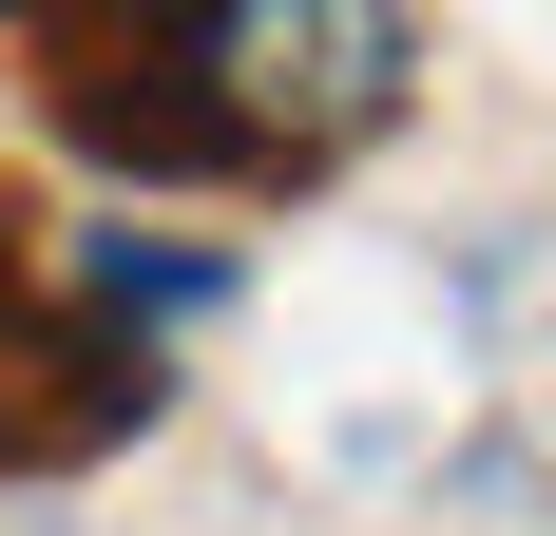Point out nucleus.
I'll list each match as a JSON object with an SVG mask.
<instances>
[{
	"instance_id": "1",
	"label": "nucleus",
	"mask_w": 556,
	"mask_h": 536,
	"mask_svg": "<svg viewBox=\"0 0 556 536\" xmlns=\"http://www.w3.org/2000/svg\"><path fill=\"white\" fill-rule=\"evenodd\" d=\"M403 77H422V20L384 0H192V20H77L58 135L135 192H269V173L365 154Z\"/></svg>"
},
{
	"instance_id": "3",
	"label": "nucleus",
	"mask_w": 556,
	"mask_h": 536,
	"mask_svg": "<svg viewBox=\"0 0 556 536\" xmlns=\"http://www.w3.org/2000/svg\"><path fill=\"white\" fill-rule=\"evenodd\" d=\"M39 250H58V288H77L115 345H173V326H212V307H230V250H192V230H135V212H58Z\"/></svg>"
},
{
	"instance_id": "2",
	"label": "nucleus",
	"mask_w": 556,
	"mask_h": 536,
	"mask_svg": "<svg viewBox=\"0 0 556 536\" xmlns=\"http://www.w3.org/2000/svg\"><path fill=\"white\" fill-rule=\"evenodd\" d=\"M173 403L154 345H115L77 288H58L39 212H0V480H58V460H97V441H135Z\"/></svg>"
}]
</instances>
